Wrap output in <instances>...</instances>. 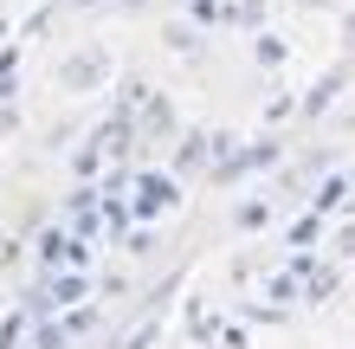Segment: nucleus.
I'll use <instances>...</instances> for the list:
<instances>
[{"instance_id": "nucleus-1", "label": "nucleus", "mask_w": 355, "mask_h": 349, "mask_svg": "<svg viewBox=\"0 0 355 349\" xmlns=\"http://www.w3.org/2000/svg\"><path fill=\"white\" fill-rule=\"evenodd\" d=\"M103 71H110V58H103V52L71 58V65H65V91H78V97H85L91 85H103Z\"/></svg>"}, {"instance_id": "nucleus-2", "label": "nucleus", "mask_w": 355, "mask_h": 349, "mask_svg": "<svg viewBox=\"0 0 355 349\" xmlns=\"http://www.w3.org/2000/svg\"><path fill=\"white\" fill-rule=\"evenodd\" d=\"M168 201H175V181L142 175V201H136V214H155V207H168Z\"/></svg>"}, {"instance_id": "nucleus-3", "label": "nucleus", "mask_w": 355, "mask_h": 349, "mask_svg": "<svg viewBox=\"0 0 355 349\" xmlns=\"http://www.w3.org/2000/svg\"><path fill=\"white\" fill-rule=\"evenodd\" d=\"M343 201H349V181L336 175V181H323V188H317V214H336Z\"/></svg>"}, {"instance_id": "nucleus-4", "label": "nucleus", "mask_w": 355, "mask_h": 349, "mask_svg": "<svg viewBox=\"0 0 355 349\" xmlns=\"http://www.w3.org/2000/svg\"><path fill=\"white\" fill-rule=\"evenodd\" d=\"M336 91H343V71H329V78H323V85H317V91H310V104H304V110H323V104H329V97H336Z\"/></svg>"}, {"instance_id": "nucleus-5", "label": "nucleus", "mask_w": 355, "mask_h": 349, "mask_svg": "<svg viewBox=\"0 0 355 349\" xmlns=\"http://www.w3.org/2000/svg\"><path fill=\"white\" fill-rule=\"evenodd\" d=\"M26 323H33L26 311H13L7 323H0V349H19V330H26Z\"/></svg>"}, {"instance_id": "nucleus-6", "label": "nucleus", "mask_w": 355, "mask_h": 349, "mask_svg": "<svg viewBox=\"0 0 355 349\" xmlns=\"http://www.w3.org/2000/svg\"><path fill=\"white\" fill-rule=\"evenodd\" d=\"M71 337V323H39V349H65Z\"/></svg>"}, {"instance_id": "nucleus-7", "label": "nucleus", "mask_w": 355, "mask_h": 349, "mask_svg": "<svg viewBox=\"0 0 355 349\" xmlns=\"http://www.w3.org/2000/svg\"><path fill=\"white\" fill-rule=\"evenodd\" d=\"M52 291H58V304H71V298H85V272H78V278H52Z\"/></svg>"}]
</instances>
